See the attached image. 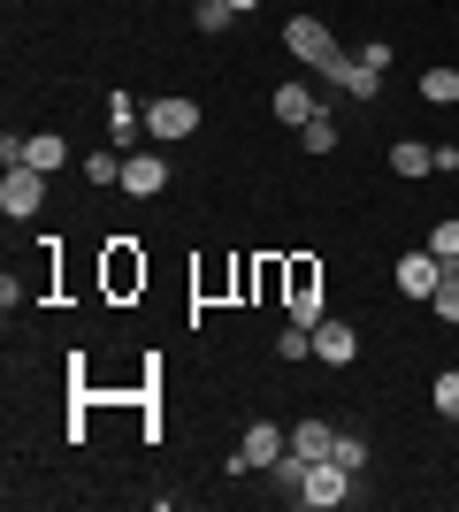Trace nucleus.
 Returning a JSON list of instances; mask_svg holds the SVG:
<instances>
[{
	"mask_svg": "<svg viewBox=\"0 0 459 512\" xmlns=\"http://www.w3.org/2000/svg\"><path fill=\"white\" fill-rule=\"evenodd\" d=\"M138 130H146V115L131 107V92H108V138L123 153H138Z\"/></svg>",
	"mask_w": 459,
	"mask_h": 512,
	"instance_id": "12",
	"label": "nucleus"
},
{
	"mask_svg": "<svg viewBox=\"0 0 459 512\" xmlns=\"http://www.w3.org/2000/svg\"><path fill=\"white\" fill-rule=\"evenodd\" d=\"M329 459H337V467H368V444H360V436H352V428H337V451H329Z\"/></svg>",
	"mask_w": 459,
	"mask_h": 512,
	"instance_id": "23",
	"label": "nucleus"
},
{
	"mask_svg": "<svg viewBox=\"0 0 459 512\" xmlns=\"http://www.w3.org/2000/svg\"><path fill=\"white\" fill-rule=\"evenodd\" d=\"M284 306H291V321H322V268L314 260H284Z\"/></svg>",
	"mask_w": 459,
	"mask_h": 512,
	"instance_id": "6",
	"label": "nucleus"
},
{
	"mask_svg": "<svg viewBox=\"0 0 459 512\" xmlns=\"http://www.w3.org/2000/svg\"><path fill=\"white\" fill-rule=\"evenodd\" d=\"M23 161L54 176V169H62V161H69V146H62V138H54V130H23Z\"/></svg>",
	"mask_w": 459,
	"mask_h": 512,
	"instance_id": "15",
	"label": "nucleus"
},
{
	"mask_svg": "<svg viewBox=\"0 0 459 512\" xmlns=\"http://www.w3.org/2000/svg\"><path fill=\"white\" fill-rule=\"evenodd\" d=\"M429 253H437L444 268H459V214H444L437 230H429Z\"/></svg>",
	"mask_w": 459,
	"mask_h": 512,
	"instance_id": "19",
	"label": "nucleus"
},
{
	"mask_svg": "<svg viewBox=\"0 0 459 512\" xmlns=\"http://www.w3.org/2000/svg\"><path fill=\"white\" fill-rule=\"evenodd\" d=\"M352 482H360L352 467H337V459H314V467H306V482H299V505H306V512H337V505L352 497Z\"/></svg>",
	"mask_w": 459,
	"mask_h": 512,
	"instance_id": "2",
	"label": "nucleus"
},
{
	"mask_svg": "<svg viewBox=\"0 0 459 512\" xmlns=\"http://www.w3.org/2000/svg\"><path fill=\"white\" fill-rule=\"evenodd\" d=\"M421 100H429V107H459V69L452 62L421 69Z\"/></svg>",
	"mask_w": 459,
	"mask_h": 512,
	"instance_id": "16",
	"label": "nucleus"
},
{
	"mask_svg": "<svg viewBox=\"0 0 459 512\" xmlns=\"http://www.w3.org/2000/svg\"><path fill=\"white\" fill-rule=\"evenodd\" d=\"M230 16H238V8H230V0H199V8H192V23H199V39H222V31H230Z\"/></svg>",
	"mask_w": 459,
	"mask_h": 512,
	"instance_id": "18",
	"label": "nucleus"
},
{
	"mask_svg": "<svg viewBox=\"0 0 459 512\" xmlns=\"http://www.w3.org/2000/svg\"><path fill=\"white\" fill-rule=\"evenodd\" d=\"M391 176H437V146H421V138H398V146H391Z\"/></svg>",
	"mask_w": 459,
	"mask_h": 512,
	"instance_id": "14",
	"label": "nucleus"
},
{
	"mask_svg": "<svg viewBox=\"0 0 459 512\" xmlns=\"http://www.w3.org/2000/svg\"><path fill=\"white\" fill-rule=\"evenodd\" d=\"M85 176H92V184H123V153H92Z\"/></svg>",
	"mask_w": 459,
	"mask_h": 512,
	"instance_id": "24",
	"label": "nucleus"
},
{
	"mask_svg": "<svg viewBox=\"0 0 459 512\" xmlns=\"http://www.w3.org/2000/svg\"><path fill=\"white\" fill-rule=\"evenodd\" d=\"M284 451H291V428H276V421H253V428H245V436H238V451H230V474H253V467H276V459H284Z\"/></svg>",
	"mask_w": 459,
	"mask_h": 512,
	"instance_id": "1",
	"label": "nucleus"
},
{
	"mask_svg": "<svg viewBox=\"0 0 459 512\" xmlns=\"http://www.w3.org/2000/svg\"><path fill=\"white\" fill-rule=\"evenodd\" d=\"M268 115H276V123H291V130H306L314 115H322V100H314V85H299V77H291V85L268 92Z\"/></svg>",
	"mask_w": 459,
	"mask_h": 512,
	"instance_id": "11",
	"label": "nucleus"
},
{
	"mask_svg": "<svg viewBox=\"0 0 459 512\" xmlns=\"http://www.w3.org/2000/svg\"><path fill=\"white\" fill-rule=\"evenodd\" d=\"M299 146H306V153H337V123H329V107L299 130Z\"/></svg>",
	"mask_w": 459,
	"mask_h": 512,
	"instance_id": "22",
	"label": "nucleus"
},
{
	"mask_svg": "<svg viewBox=\"0 0 459 512\" xmlns=\"http://www.w3.org/2000/svg\"><path fill=\"white\" fill-rule=\"evenodd\" d=\"M146 138H161V146H176V138H199V100H184V92H161V100L146 107Z\"/></svg>",
	"mask_w": 459,
	"mask_h": 512,
	"instance_id": "3",
	"label": "nucleus"
},
{
	"mask_svg": "<svg viewBox=\"0 0 459 512\" xmlns=\"http://www.w3.org/2000/svg\"><path fill=\"white\" fill-rule=\"evenodd\" d=\"M284 54H291V62H306V69H322L329 54H337V39H329L322 16H291L284 23Z\"/></svg>",
	"mask_w": 459,
	"mask_h": 512,
	"instance_id": "7",
	"label": "nucleus"
},
{
	"mask_svg": "<svg viewBox=\"0 0 459 512\" xmlns=\"http://www.w3.org/2000/svg\"><path fill=\"white\" fill-rule=\"evenodd\" d=\"M39 207H46V169L16 161V169L0 176V214H8V222H31Z\"/></svg>",
	"mask_w": 459,
	"mask_h": 512,
	"instance_id": "4",
	"label": "nucleus"
},
{
	"mask_svg": "<svg viewBox=\"0 0 459 512\" xmlns=\"http://www.w3.org/2000/svg\"><path fill=\"white\" fill-rule=\"evenodd\" d=\"M291 451L314 467V459H329V451H337V428H329V421H291Z\"/></svg>",
	"mask_w": 459,
	"mask_h": 512,
	"instance_id": "13",
	"label": "nucleus"
},
{
	"mask_svg": "<svg viewBox=\"0 0 459 512\" xmlns=\"http://www.w3.org/2000/svg\"><path fill=\"white\" fill-rule=\"evenodd\" d=\"M108 291H115V299L146 291V253H138L131 237H115V245H108Z\"/></svg>",
	"mask_w": 459,
	"mask_h": 512,
	"instance_id": "10",
	"label": "nucleus"
},
{
	"mask_svg": "<svg viewBox=\"0 0 459 512\" xmlns=\"http://www.w3.org/2000/svg\"><path fill=\"white\" fill-rule=\"evenodd\" d=\"M444 276H452V268H444V260L429 253V245H414V253H398V268H391V283L406 291V299H421V306L437 299V283H444Z\"/></svg>",
	"mask_w": 459,
	"mask_h": 512,
	"instance_id": "5",
	"label": "nucleus"
},
{
	"mask_svg": "<svg viewBox=\"0 0 459 512\" xmlns=\"http://www.w3.org/2000/svg\"><path fill=\"white\" fill-rule=\"evenodd\" d=\"M314 360H322V367H352V360H360V329L337 321V314H322V321H314Z\"/></svg>",
	"mask_w": 459,
	"mask_h": 512,
	"instance_id": "8",
	"label": "nucleus"
},
{
	"mask_svg": "<svg viewBox=\"0 0 459 512\" xmlns=\"http://www.w3.org/2000/svg\"><path fill=\"white\" fill-rule=\"evenodd\" d=\"M115 192L161 199V192H169V161H161V153H123V184H115Z\"/></svg>",
	"mask_w": 459,
	"mask_h": 512,
	"instance_id": "9",
	"label": "nucleus"
},
{
	"mask_svg": "<svg viewBox=\"0 0 459 512\" xmlns=\"http://www.w3.org/2000/svg\"><path fill=\"white\" fill-rule=\"evenodd\" d=\"M429 314H437L444 329H459V268H452V276L437 283V299H429Z\"/></svg>",
	"mask_w": 459,
	"mask_h": 512,
	"instance_id": "21",
	"label": "nucleus"
},
{
	"mask_svg": "<svg viewBox=\"0 0 459 512\" xmlns=\"http://www.w3.org/2000/svg\"><path fill=\"white\" fill-rule=\"evenodd\" d=\"M230 8H238V16H245V8H261V0H230Z\"/></svg>",
	"mask_w": 459,
	"mask_h": 512,
	"instance_id": "25",
	"label": "nucleus"
},
{
	"mask_svg": "<svg viewBox=\"0 0 459 512\" xmlns=\"http://www.w3.org/2000/svg\"><path fill=\"white\" fill-rule=\"evenodd\" d=\"M429 398H437L444 428H459V367H444V375H437V390H429Z\"/></svg>",
	"mask_w": 459,
	"mask_h": 512,
	"instance_id": "20",
	"label": "nucleus"
},
{
	"mask_svg": "<svg viewBox=\"0 0 459 512\" xmlns=\"http://www.w3.org/2000/svg\"><path fill=\"white\" fill-rule=\"evenodd\" d=\"M276 360H314V329H306V321H284V329H276Z\"/></svg>",
	"mask_w": 459,
	"mask_h": 512,
	"instance_id": "17",
	"label": "nucleus"
}]
</instances>
